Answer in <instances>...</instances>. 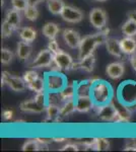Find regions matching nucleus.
I'll return each mask as SVG.
<instances>
[{"label": "nucleus", "mask_w": 136, "mask_h": 152, "mask_svg": "<svg viewBox=\"0 0 136 152\" xmlns=\"http://www.w3.org/2000/svg\"><path fill=\"white\" fill-rule=\"evenodd\" d=\"M38 77H39L38 72H37V71H35V70H29V71H26V72L24 73V76H23V78H24V81H26V85H28L29 83L33 82L34 80L37 79Z\"/></svg>", "instance_id": "obj_35"}, {"label": "nucleus", "mask_w": 136, "mask_h": 152, "mask_svg": "<svg viewBox=\"0 0 136 152\" xmlns=\"http://www.w3.org/2000/svg\"><path fill=\"white\" fill-rule=\"evenodd\" d=\"M15 31V28H13V26H11V24H9L7 23L6 20H4L3 23H2V26H1V34H2V38H9L12 34H13V31Z\"/></svg>", "instance_id": "obj_33"}, {"label": "nucleus", "mask_w": 136, "mask_h": 152, "mask_svg": "<svg viewBox=\"0 0 136 152\" xmlns=\"http://www.w3.org/2000/svg\"><path fill=\"white\" fill-rule=\"evenodd\" d=\"M121 48L126 55H133L136 52V40L133 37H125L120 40Z\"/></svg>", "instance_id": "obj_17"}, {"label": "nucleus", "mask_w": 136, "mask_h": 152, "mask_svg": "<svg viewBox=\"0 0 136 152\" xmlns=\"http://www.w3.org/2000/svg\"><path fill=\"white\" fill-rule=\"evenodd\" d=\"M19 109L21 112L24 113H33V114H40L45 111V105H42L36 102V99L24 100L19 105Z\"/></svg>", "instance_id": "obj_13"}, {"label": "nucleus", "mask_w": 136, "mask_h": 152, "mask_svg": "<svg viewBox=\"0 0 136 152\" xmlns=\"http://www.w3.org/2000/svg\"><path fill=\"white\" fill-rule=\"evenodd\" d=\"M59 31H60L59 26L55 23H47L45 26H43V29H42L43 35L45 36L46 38H48L49 40L55 39L56 36L58 35Z\"/></svg>", "instance_id": "obj_22"}, {"label": "nucleus", "mask_w": 136, "mask_h": 152, "mask_svg": "<svg viewBox=\"0 0 136 152\" xmlns=\"http://www.w3.org/2000/svg\"><path fill=\"white\" fill-rule=\"evenodd\" d=\"M106 48L110 55L114 56V57L121 58L123 56V50L121 48L120 41L115 38H109L107 43H106Z\"/></svg>", "instance_id": "obj_16"}, {"label": "nucleus", "mask_w": 136, "mask_h": 152, "mask_svg": "<svg viewBox=\"0 0 136 152\" xmlns=\"http://www.w3.org/2000/svg\"><path fill=\"white\" fill-rule=\"evenodd\" d=\"M60 15L64 21H67L69 23H78L83 19L82 11L70 5H66L64 7Z\"/></svg>", "instance_id": "obj_6"}, {"label": "nucleus", "mask_w": 136, "mask_h": 152, "mask_svg": "<svg viewBox=\"0 0 136 152\" xmlns=\"http://www.w3.org/2000/svg\"><path fill=\"white\" fill-rule=\"evenodd\" d=\"M99 81H100V79H99V78H91V79H90V80H88V83H90V84L91 85V86H93V85H95L96 84V82H99Z\"/></svg>", "instance_id": "obj_44"}, {"label": "nucleus", "mask_w": 136, "mask_h": 152, "mask_svg": "<svg viewBox=\"0 0 136 152\" xmlns=\"http://www.w3.org/2000/svg\"><path fill=\"white\" fill-rule=\"evenodd\" d=\"M18 35L21 41L33 43L37 38V31L34 28H29V26H24V28H21L19 29Z\"/></svg>", "instance_id": "obj_21"}, {"label": "nucleus", "mask_w": 136, "mask_h": 152, "mask_svg": "<svg viewBox=\"0 0 136 152\" xmlns=\"http://www.w3.org/2000/svg\"><path fill=\"white\" fill-rule=\"evenodd\" d=\"M52 140L55 141V142H64L65 140H67V139H66V138H56V137H54Z\"/></svg>", "instance_id": "obj_45"}, {"label": "nucleus", "mask_w": 136, "mask_h": 152, "mask_svg": "<svg viewBox=\"0 0 136 152\" xmlns=\"http://www.w3.org/2000/svg\"><path fill=\"white\" fill-rule=\"evenodd\" d=\"M47 88L51 92H59L65 86V79L62 75L59 74H49L46 78Z\"/></svg>", "instance_id": "obj_9"}, {"label": "nucleus", "mask_w": 136, "mask_h": 152, "mask_svg": "<svg viewBox=\"0 0 136 152\" xmlns=\"http://www.w3.org/2000/svg\"><path fill=\"white\" fill-rule=\"evenodd\" d=\"M116 110H117V117H116L115 121L117 123L120 122H129L131 118V112L128 107H126L123 104H115Z\"/></svg>", "instance_id": "obj_19"}, {"label": "nucleus", "mask_w": 136, "mask_h": 152, "mask_svg": "<svg viewBox=\"0 0 136 152\" xmlns=\"http://www.w3.org/2000/svg\"><path fill=\"white\" fill-rule=\"evenodd\" d=\"M48 49L51 51L53 54H55L58 52L60 49H59V45L58 43H57V41L55 40V39H51L50 41H49L48 43Z\"/></svg>", "instance_id": "obj_36"}, {"label": "nucleus", "mask_w": 136, "mask_h": 152, "mask_svg": "<svg viewBox=\"0 0 136 152\" xmlns=\"http://www.w3.org/2000/svg\"><path fill=\"white\" fill-rule=\"evenodd\" d=\"M111 96V88L104 81L96 82L95 85L91 87V97L95 100L96 104H107L108 100L110 99Z\"/></svg>", "instance_id": "obj_1"}, {"label": "nucleus", "mask_w": 136, "mask_h": 152, "mask_svg": "<svg viewBox=\"0 0 136 152\" xmlns=\"http://www.w3.org/2000/svg\"><path fill=\"white\" fill-rule=\"evenodd\" d=\"M35 99H36L37 102H39L40 104L42 105H45L46 104V94L45 92H38V94H36V96H35Z\"/></svg>", "instance_id": "obj_37"}, {"label": "nucleus", "mask_w": 136, "mask_h": 152, "mask_svg": "<svg viewBox=\"0 0 136 152\" xmlns=\"http://www.w3.org/2000/svg\"><path fill=\"white\" fill-rule=\"evenodd\" d=\"M91 85L88 82H81L76 87V95L77 96H85L91 95Z\"/></svg>", "instance_id": "obj_28"}, {"label": "nucleus", "mask_w": 136, "mask_h": 152, "mask_svg": "<svg viewBox=\"0 0 136 152\" xmlns=\"http://www.w3.org/2000/svg\"><path fill=\"white\" fill-rule=\"evenodd\" d=\"M62 37H63V40L65 42V44L70 49H76L79 47L81 38H80L79 34L74 31V29H71V28L64 29Z\"/></svg>", "instance_id": "obj_10"}, {"label": "nucleus", "mask_w": 136, "mask_h": 152, "mask_svg": "<svg viewBox=\"0 0 136 152\" xmlns=\"http://www.w3.org/2000/svg\"><path fill=\"white\" fill-rule=\"evenodd\" d=\"M93 149L98 151H107L110 149V142L107 138H95Z\"/></svg>", "instance_id": "obj_29"}, {"label": "nucleus", "mask_w": 136, "mask_h": 152, "mask_svg": "<svg viewBox=\"0 0 136 152\" xmlns=\"http://www.w3.org/2000/svg\"><path fill=\"white\" fill-rule=\"evenodd\" d=\"M107 13L104 9L99 8V7L91 9V11L90 12V23L93 28L98 29L105 28L107 26Z\"/></svg>", "instance_id": "obj_5"}, {"label": "nucleus", "mask_w": 136, "mask_h": 152, "mask_svg": "<svg viewBox=\"0 0 136 152\" xmlns=\"http://www.w3.org/2000/svg\"><path fill=\"white\" fill-rule=\"evenodd\" d=\"M78 150H79L78 145H76V144H72V143L66 144L65 146L60 149V151H78Z\"/></svg>", "instance_id": "obj_38"}, {"label": "nucleus", "mask_w": 136, "mask_h": 152, "mask_svg": "<svg viewBox=\"0 0 136 152\" xmlns=\"http://www.w3.org/2000/svg\"><path fill=\"white\" fill-rule=\"evenodd\" d=\"M98 116L102 121L112 122L115 121L117 117V110L114 104H99L98 109Z\"/></svg>", "instance_id": "obj_7"}, {"label": "nucleus", "mask_w": 136, "mask_h": 152, "mask_svg": "<svg viewBox=\"0 0 136 152\" xmlns=\"http://www.w3.org/2000/svg\"><path fill=\"white\" fill-rule=\"evenodd\" d=\"M10 1L12 8L16 9L18 11H24L26 9V7L29 6L28 0H10Z\"/></svg>", "instance_id": "obj_34"}, {"label": "nucleus", "mask_w": 136, "mask_h": 152, "mask_svg": "<svg viewBox=\"0 0 136 152\" xmlns=\"http://www.w3.org/2000/svg\"><path fill=\"white\" fill-rule=\"evenodd\" d=\"M100 46L98 39H96V34L95 35L86 36L85 38L81 39L80 45L78 47V60L86 57V56L93 54V51L96 50V48Z\"/></svg>", "instance_id": "obj_2"}, {"label": "nucleus", "mask_w": 136, "mask_h": 152, "mask_svg": "<svg viewBox=\"0 0 136 152\" xmlns=\"http://www.w3.org/2000/svg\"><path fill=\"white\" fill-rule=\"evenodd\" d=\"M127 18H128V19H132V20L136 21V10L128 12V13H127Z\"/></svg>", "instance_id": "obj_42"}, {"label": "nucleus", "mask_w": 136, "mask_h": 152, "mask_svg": "<svg viewBox=\"0 0 136 152\" xmlns=\"http://www.w3.org/2000/svg\"><path fill=\"white\" fill-rule=\"evenodd\" d=\"M5 20L9 24H11L15 29H18L21 28V13H19V11L16 10V9H14V8L9 9V10L6 12Z\"/></svg>", "instance_id": "obj_18"}, {"label": "nucleus", "mask_w": 136, "mask_h": 152, "mask_svg": "<svg viewBox=\"0 0 136 152\" xmlns=\"http://www.w3.org/2000/svg\"><path fill=\"white\" fill-rule=\"evenodd\" d=\"M106 72H107V75L111 79H113V80L120 79V78L124 75V72H125L124 64L121 62L110 63V64L107 66Z\"/></svg>", "instance_id": "obj_12"}, {"label": "nucleus", "mask_w": 136, "mask_h": 152, "mask_svg": "<svg viewBox=\"0 0 136 152\" xmlns=\"http://www.w3.org/2000/svg\"><path fill=\"white\" fill-rule=\"evenodd\" d=\"M96 64V56L95 54H90V55L86 56V57L79 59L77 63H74L72 66V69H81L85 72H91L93 70Z\"/></svg>", "instance_id": "obj_11"}, {"label": "nucleus", "mask_w": 136, "mask_h": 152, "mask_svg": "<svg viewBox=\"0 0 136 152\" xmlns=\"http://www.w3.org/2000/svg\"><path fill=\"white\" fill-rule=\"evenodd\" d=\"M39 10L37 8V6H34V5H29L26 7V9L24 10V15L26 18L31 21H35L37 18H39Z\"/></svg>", "instance_id": "obj_30"}, {"label": "nucleus", "mask_w": 136, "mask_h": 152, "mask_svg": "<svg viewBox=\"0 0 136 152\" xmlns=\"http://www.w3.org/2000/svg\"><path fill=\"white\" fill-rule=\"evenodd\" d=\"M32 52H33V46L29 42L21 41L17 44L16 48V55L18 57L19 60L21 61H26L31 57Z\"/></svg>", "instance_id": "obj_15"}, {"label": "nucleus", "mask_w": 136, "mask_h": 152, "mask_svg": "<svg viewBox=\"0 0 136 152\" xmlns=\"http://www.w3.org/2000/svg\"><path fill=\"white\" fill-rule=\"evenodd\" d=\"M93 99L91 95H85V96H77L75 102L76 112L78 113H87L93 107Z\"/></svg>", "instance_id": "obj_14"}, {"label": "nucleus", "mask_w": 136, "mask_h": 152, "mask_svg": "<svg viewBox=\"0 0 136 152\" xmlns=\"http://www.w3.org/2000/svg\"><path fill=\"white\" fill-rule=\"evenodd\" d=\"M42 1H43V0H28L29 5H34V6H37L39 3H41Z\"/></svg>", "instance_id": "obj_43"}, {"label": "nucleus", "mask_w": 136, "mask_h": 152, "mask_svg": "<svg viewBox=\"0 0 136 152\" xmlns=\"http://www.w3.org/2000/svg\"><path fill=\"white\" fill-rule=\"evenodd\" d=\"M14 58V55L12 53V51H10L7 48H2L1 50V62L3 65H8L12 62Z\"/></svg>", "instance_id": "obj_31"}, {"label": "nucleus", "mask_w": 136, "mask_h": 152, "mask_svg": "<svg viewBox=\"0 0 136 152\" xmlns=\"http://www.w3.org/2000/svg\"><path fill=\"white\" fill-rule=\"evenodd\" d=\"M41 147H42L41 144L39 143L36 139H33V140L26 141L23 145L21 150L23 151H38V150H40Z\"/></svg>", "instance_id": "obj_32"}, {"label": "nucleus", "mask_w": 136, "mask_h": 152, "mask_svg": "<svg viewBox=\"0 0 136 152\" xmlns=\"http://www.w3.org/2000/svg\"><path fill=\"white\" fill-rule=\"evenodd\" d=\"M63 0H47V7L48 10L54 15H59L65 7Z\"/></svg>", "instance_id": "obj_20"}, {"label": "nucleus", "mask_w": 136, "mask_h": 152, "mask_svg": "<svg viewBox=\"0 0 136 152\" xmlns=\"http://www.w3.org/2000/svg\"><path fill=\"white\" fill-rule=\"evenodd\" d=\"M122 33L126 37L136 36V21L132 19H128L122 26Z\"/></svg>", "instance_id": "obj_27"}, {"label": "nucleus", "mask_w": 136, "mask_h": 152, "mask_svg": "<svg viewBox=\"0 0 136 152\" xmlns=\"http://www.w3.org/2000/svg\"><path fill=\"white\" fill-rule=\"evenodd\" d=\"M75 111H76V104L74 99L66 100V102H64L62 107H60V118L67 117L69 115L73 114Z\"/></svg>", "instance_id": "obj_23"}, {"label": "nucleus", "mask_w": 136, "mask_h": 152, "mask_svg": "<svg viewBox=\"0 0 136 152\" xmlns=\"http://www.w3.org/2000/svg\"><path fill=\"white\" fill-rule=\"evenodd\" d=\"M54 62L56 63L60 70H70L72 69V66L74 64L72 57L62 50H59L58 52L54 54Z\"/></svg>", "instance_id": "obj_8"}, {"label": "nucleus", "mask_w": 136, "mask_h": 152, "mask_svg": "<svg viewBox=\"0 0 136 152\" xmlns=\"http://www.w3.org/2000/svg\"><path fill=\"white\" fill-rule=\"evenodd\" d=\"M54 60V54L49 49L40 51V53L36 56V58L29 64L32 68H46L50 67Z\"/></svg>", "instance_id": "obj_4"}, {"label": "nucleus", "mask_w": 136, "mask_h": 152, "mask_svg": "<svg viewBox=\"0 0 136 152\" xmlns=\"http://www.w3.org/2000/svg\"><path fill=\"white\" fill-rule=\"evenodd\" d=\"M28 87L31 90L36 92V94H38V92H43V91H45V88L47 87L46 80L39 76V77L37 78V79H35L33 82L29 83Z\"/></svg>", "instance_id": "obj_26"}, {"label": "nucleus", "mask_w": 136, "mask_h": 152, "mask_svg": "<svg viewBox=\"0 0 136 152\" xmlns=\"http://www.w3.org/2000/svg\"><path fill=\"white\" fill-rule=\"evenodd\" d=\"M47 118L50 121H60V107L56 104H49L46 107Z\"/></svg>", "instance_id": "obj_25"}, {"label": "nucleus", "mask_w": 136, "mask_h": 152, "mask_svg": "<svg viewBox=\"0 0 136 152\" xmlns=\"http://www.w3.org/2000/svg\"><path fill=\"white\" fill-rule=\"evenodd\" d=\"M96 1H100V2H103V1H106V0H96Z\"/></svg>", "instance_id": "obj_46"}, {"label": "nucleus", "mask_w": 136, "mask_h": 152, "mask_svg": "<svg viewBox=\"0 0 136 152\" xmlns=\"http://www.w3.org/2000/svg\"><path fill=\"white\" fill-rule=\"evenodd\" d=\"M12 117H13V112L10 111V110H5V111H3V113H2V118L4 120H6V121L11 120Z\"/></svg>", "instance_id": "obj_39"}, {"label": "nucleus", "mask_w": 136, "mask_h": 152, "mask_svg": "<svg viewBox=\"0 0 136 152\" xmlns=\"http://www.w3.org/2000/svg\"><path fill=\"white\" fill-rule=\"evenodd\" d=\"M130 63H131V65H132L133 69H134V71L136 72V54H133V55H131Z\"/></svg>", "instance_id": "obj_41"}, {"label": "nucleus", "mask_w": 136, "mask_h": 152, "mask_svg": "<svg viewBox=\"0 0 136 152\" xmlns=\"http://www.w3.org/2000/svg\"><path fill=\"white\" fill-rule=\"evenodd\" d=\"M75 91L76 90L73 84H67V85H65L58 94L60 95L61 100H62V102H66V100L74 99V96H75Z\"/></svg>", "instance_id": "obj_24"}, {"label": "nucleus", "mask_w": 136, "mask_h": 152, "mask_svg": "<svg viewBox=\"0 0 136 152\" xmlns=\"http://www.w3.org/2000/svg\"><path fill=\"white\" fill-rule=\"evenodd\" d=\"M7 84L8 87L12 89L13 91L16 92H21L26 89V81L24 80V78H19L16 76H12L11 74H9L7 71H3L2 72V77H1V85Z\"/></svg>", "instance_id": "obj_3"}, {"label": "nucleus", "mask_w": 136, "mask_h": 152, "mask_svg": "<svg viewBox=\"0 0 136 152\" xmlns=\"http://www.w3.org/2000/svg\"><path fill=\"white\" fill-rule=\"evenodd\" d=\"M36 140L38 141L42 146H47L52 141L51 139H46V138H36Z\"/></svg>", "instance_id": "obj_40"}]
</instances>
